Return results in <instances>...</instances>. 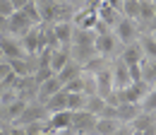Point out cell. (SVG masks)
Returning <instances> with one entry per match:
<instances>
[{
    "label": "cell",
    "mask_w": 156,
    "mask_h": 135,
    "mask_svg": "<svg viewBox=\"0 0 156 135\" xmlns=\"http://www.w3.org/2000/svg\"><path fill=\"white\" fill-rule=\"evenodd\" d=\"M96 121H98V116L89 114V111H75V116H72V130L77 135H94Z\"/></svg>",
    "instance_id": "obj_1"
},
{
    "label": "cell",
    "mask_w": 156,
    "mask_h": 135,
    "mask_svg": "<svg viewBox=\"0 0 156 135\" xmlns=\"http://www.w3.org/2000/svg\"><path fill=\"white\" fill-rule=\"evenodd\" d=\"M72 116L75 111H58V114H51L46 121V128L48 133H65V130H72Z\"/></svg>",
    "instance_id": "obj_2"
},
{
    "label": "cell",
    "mask_w": 156,
    "mask_h": 135,
    "mask_svg": "<svg viewBox=\"0 0 156 135\" xmlns=\"http://www.w3.org/2000/svg\"><path fill=\"white\" fill-rule=\"evenodd\" d=\"M31 29H34V24L27 19V15H24L22 10H20V12H15L12 17L7 19V34H10V36H15V39L27 36Z\"/></svg>",
    "instance_id": "obj_3"
},
{
    "label": "cell",
    "mask_w": 156,
    "mask_h": 135,
    "mask_svg": "<svg viewBox=\"0 0 156 135\" xmlns=\"http://www.w3.org/2000/svg\"><path fill=\"white\" fill-rule=\"evenodd\" d=\"M48 121V111H46V106L43 104H29L27 109H24V114L17 118V126H31V123H46Z\"/></svg>",
    "instance_id": "obj_4"
},
{
    "label": "cell",
    "mask_w": 156,
    "mask_h": 135,
    "mask_svg": "<svg viewBox=\"0 0 156 135\" xmlns=\"http://www.w3.org/2000/svg\"><path fill=\"white\" fill-rule=\"evenodd\" d=\"M115 36L120 43H125V46H130V43H135L137 36H139V29H137V24L132 19L127 17H120V22L115 24Z\"/></svg>",
    "instance_id": "obj_5"
},
{
    "label": "cell",
    "mask_w": 156,
    "mask_h": 135,
    "mask_svg": "<svg viewBox=\"0 0 156 135\" xmlns=\"http://www.w3.org/2000/svg\"><path fill=\"white\" fill-rule=\"evenodd\" d=\"M20 43H22V48H24V56H29V58H36L43 51V41H41V29L39 27H34L27 36H22L20 39Z\"/></svg>",
    "instance_id": "obj_6"
},
{
    "label": "cell",
    "mask_w": 156,
    "mask_h": 135,
    "mask_svg": "<svg viewBox=\"0 0 156 135\" xmlns=\"http://www.w3.org/2000/svg\"><path fill=\"white\" fill-rule=\"evenodd\" d=\"M118 36L113 34V32H108V34H96V41H94V48H96V56L101 58H108L113 56L118 51Z\"/></svg>",
    "instance_id": "obj_7"
},
{
    "label": "cell",
    "mask_w": 156,
    "mask_h": 135,
    "mask_svg": "<svg viewBox=\"0 0 156 135\" xmlns=\"http://www.w3.org/2000/svg\"><path fill=\"white\" fill-rule=\"evenodd\" d=\"M111 73H113V87H115V92H120V89H125V87H130V84H132L130 68H127V63H122L120 58L113 63Z\"/></svg>",
    "instance_id": "obj_8"
},
{
    "label": "cell",
    "mask_w": 156,
    "mask_h": 135,
    "mask_svg": "<svg viewBox=\"0 0 156 135\" xmlns=\"http://www.w3.org/2000/svg\"><path fill=\"white\" fill-rule=\"evenodd\" d=\"M0 48H2V53H5V60L24 58V48H22L20 39L10 36V34H2V36H0Z\"/></svg>",
    "instance_id": "obj_9"
},
{
    "label": "cell",
    "mask_w": 156,
    "mask_h": 135,
    "mask_svg": "<svg viewBox=\"0 0 156 135\" xmlns=\"http://www.w3.org/2000/svg\"><path fill=\"white\" fill-rule=\"evenodd\" d=\"M53 32H55V39H58L60 48H67L72 46V36H75V24L67 19V22H55L53 24Z\"/></svg>",
    "instance_id": "obj_10"
},
{
    "label": "cell",
    "mask_w": 156,
    "mask_h": 135,
    "mask_svg": "<svg viewBox=\"0 0 156 135\" xmlns=\"http://www.w3.org/2000/svg\"><path fill=\"white\" fill-rule=\"evenodd\" d=\"M96 94L103 96V99H108V96L115 92V87H113V73H111V68H103L101 73H96Z\"/></svg>",
    "instance_id": "obj_11"
},
{
    "label": "cell",
    "mask_w": 156,
    "mask_h": 135,
    "mask_svg": "<svg viewBox=\"0 0 156 135\" xmlns=\"http://www.w3.org/2000/svg\"><path fill=\"white\" fill-rule=\"evenodd\" d=\"M120 60H122V63H127V65H139V63L144 60V51H142V43H139V41H135V43L125 46V48L120 51Z\"/></svg>",
    "instance_id": "obj_12"
},
{
    "label": "cell",
    "mask_w": 156,
    "mask_h": 135,
    "mask_svg": "<svg viewBox=\"0 0 156 135\" xmlns=\"http://www.w3.org/2000/svg\"><path fill=\"white\" fill-rule=\"evenodd\" d=\"M60 89H62V82H60L58 77H51V80H46L43 84H39V94H36L39 104H46V101H48L53 94H58Z\"/></svg>",
    "instance_id": "obj_13"
},
{
    "label": "cell",
    "mask_w": 156,
    "mask_h": 135,
    "mask_svg": "<svg viewBox=\"0 0 156 135\" xmlns=\"http://www.w3.org/2000/svg\"><path fill=\"white\" fill-rule=\"evenodd\" d=\"M75 24H77V29H89V32H94L96 24H98V10L89 7V10L79 12L77 17H75Z\"/></svg>",
    "instance_id": "obj_14"
},
{
    "label": "cell",
    "mask_w": 156,
    "mask_h": 135,
    "mask_svg": "<svg viewBox=\"0 0 156 135\" xmlns=\"http://www.w3.org/2000/svg\"><path fill=\"white\" fill-rule=\"evenodd\" d=\"M139 114H142V104H120L118 106V121L122 126H130Z\"/></svg>",
    "instance_id": "obj_15"
},
{
    "label": "cell",
    "mask_w": 156,
    "mask_h": 135,
    "mask_svg": "<svg viewBox=\"0 0 156 135\" xmlns=\"http://www.w3.org/2000/svg\"><path fill=\"white\" fill-rule=\"evenodd\" d=\"M72 60V56H70V51L67 48H58V51H51V60H48V65H51V70L58 75L60 70L67 65Z\"/></svg>",
    "instance_id": "obj_16"
},
{
    "label": "cell",
    "mask_w": 156,
    "mask_h": 135,
    "mask_svg": "<svg viewBox=\"0 0 156 135\" xmlns=\"http://www.w3.org/2000/svg\"><path fill=\"white\" fill-rule=\"evenodd\" d=\"M46 111H48V116L51 114H58V111H67V92L65 89H60L58 94H53L46 104Z\"/></svg>",
    "instance_id": "obj_17"
},
{
    "label": "cell",
    "mask_w": 156,
    "mask_h": 135,
    "mask_svg": "<svg viewBox=\"0 0 156 135\" xmlns=\"http://www.w3.org/2000/svg\"><path fill=\"white\" fill-rule=\"evenodd\" d=\"M122 128V123L118 118H98L96 128H94V135H113Z\"/></svg>",
    "instance_id": "obj_18"
},
{
    "label": "cell",
    "mask_w": 156,
    "mask_h": 135,
    "mask_svg": "<svg viewBox=\"0 0 156 135\" xmlns=\"http://www.w3.org/2000/svg\"><path fill=\"white\" fill-rule=\"evenodd\" d=\"M79 75H84L82 65H79V63H75V60H70V63H67V65H65V68H62L55 77H58L60 82H62V87H65L67 82H72V80H75V77H79Z\"/></svg>",
    "instance_id": "obj_19"
},
{
    "label": "cell",
    "mask_w": 156,
    "mask_h": 135,
    "mask_svg": "<svg viewBox=\"0 0 156 135\" xmlns=\"http://www.w3.org/2000/svg\"><path fill=\"white\" fill-rule=\"evenodd\" d=\"M98 19H101L103 24H108V27H113V29H115V24L120 22V12H118V10H113L111 5L101 2V7H98Z\"/></svg>",
    "instance_id": "obj_20"
},
{
    "label": "cell",
    "mask_w": 156,
    "mask_h": 135,
    "mask_svg": "<svg viewBox=\"0 0 156 135\" xmlns=\"http://www.w3.org/2000/svg\"><path fill=\"white\" fill-rule=\"evenodd\" d=\"M142 82H147L151 89L156 87V60H151V58L142 60Z\"/></svg>",
    "instance_id": "obj_21"
},
{
    "label": "cell",
    "mask_w": 156,
    "mask_h": 135,
    "mask_svg": "<svg viewBox=\"0 0 156 135\" xmlns=\"http://www.w3.org/2000/svg\"><path fill=\"white\" fill-rule=\"evenodd\" d=\"M27 106H29V101H24V99L17 96L12 104H7V106H5V116H7L10 121H15V123H17V118L24 114V109H27Z\"/></svg>",
    "instance_id": "obj_22"
},
{
    "label": "cell",
    "mask_w": 156,
    "mask_h": 135,
    "mask_svg": "<svg viewBox=\"0 0 156 135\" xmlns=\"http://www.w3.org/2000/svg\"><path fill=\"white\" fill-rule=\"evenodd\" d=\"M103 109H106V99L103 96H87V106H84V111H89V114H94V116H101L103 114Z\"/></svg>",
    "instance_id": "obj_23"
},
{
    "label": "cell",
    "mask_w": 156,
    "mask_h": 135,
    "mask_svg": "<svg viewBox=\"0 0 156 135\" xmlns=\"http://www.w3.org/2000/svg\"><path fill=\"white\" fill-rule=\"evenodd\" d=\"M151 126H156V116L154 114H144V111L130 123L132 130H144V128H151Z\"/></svg>",
    "instance_id": "obj_24"
},
{
    "label": "cell",
    "mask_w": 156,
    "mask_h": 135,
    "mask_svg": "<svg viewBox=\"0 0 156 135\" xmlns=\"http://www.w3.org/2000/svg\"><path fill=\"white\" fill-rule=\"evenodd\" d=\"M139 43H142V51H144V56L156 60V39L151 34H144V36L139 39Z\"/></svg>",
    "instance_id": "obj_25"
},
{
    "label": "cell",
    "mask_w": 156,
    "mask_h": 135,
    "mask_svg": "<svg viewBox=\"0 0 156 135\" xmlns=\"http://www.w3.org/2000/svg\"><path fill=\"white\" fill-rule=\"evenodd\" d=\"M67 94H84V89H87V82H84V75L75 77L72 82H67L65 87H62Z\"/></svg>",
    "instance_id": "obj_26"
},
{
    "label": "cell",
    "mask_w": 156,
    "mask_h": 135,
    "mask_svg": "<svg viewBox=\"0 0 156 135\" xmlns=\"http://www.w3.org/2000/svg\"><path fill=\"white\" fill-rule=\"evenodd\" d=\"M122 15L127 19H139V0H125L122 2Z\"/></svg>",
    "instance_id": "obj_27"
},
{
    "label": "cell",
    "mask_w": 156,
    "mask_h": 135,
    "mask_svg": "<svg viewBox=\"0 0 156 135\" xmlns=\"http://www.w3.org/2000/svg\"><path fill=\"white\" fill-rule=\"evenodd\" d=\"M87 94H67V109L70 111H84Z\"/></svg>",
    "instance_id": "obj_28"
},
{
    "label": "cell",
    "mask_w": 156,
    "mask_h": 135,
    "mask_svg": "<svg viewBox=\"0 0 156 135\" xmlns=\"http://www.w3.org/2000/svg\"><path fill=\"white\" fill-rule=\"evenodd\" d=\"M22 12L27 15V19H29V22H31L34 27L43 24V22H41V12H39V5H36V2H29V5H27V7L22 10Z\"/></svg>",
    "instance_id": "obj_29"
},
{
    "label": "cell",
    "mask_w": 156,
    "mask_h": 135,
    "mask_svg": "<svg viewBox=\"0 0 156 135\" xmlns=\"http://www.w3.org/2000/svg\"><path fill=\"white\" fill-rule=\"evenodd\" d=\"M51 77H55V73L48 68V65H39V70L34 73V80H36V84H43L46 80H51Z\"/></svg>",
    "instance_id": "obj_30"
},
{
    "label": "cell",
    "mask_w": 156,
    "mask_h": 135,
    "mask_svg": "<svg viewBox=\"0 0 156 135\" xmlns=\"http://www.w3.org/2000/svg\"><path fill=\"white\" fill-rule=\"evenodd\" d=\"M142 111L144 114H156V89H151L149 96L142 101Z\"/></svg>",
    "instance_id": "obj_31"
},
{
    "label": "cell",
    "mask_w": 156,
    "mask_h": 135,
    "mask_svg": "<svg viewBox=\"0 0 156 135\" xmlns=\"http://www.w3.org/2000/svg\"><path fill=\"white\" fill-rule=\"evenodd\" d=\"M15 12H17V10L12 7V2H10V0H0V17H2V19H10Z\"/></svg>",
    "instance_id": "obj_32"
},
{
    "label": "cell",
    "mask_w": 156,
    "mask_h": 135,
    "mask_svg": "<svg viewBox=\"0 0 156 135\" xmlns=\"http://www.w3.org/2000/svg\"><path fill=\"white\" fill-rule=\"evenodd\" d=\"M10 75H12V65H10V60H2V63H0V84H2Z\"/></svg>",
    "instance_id": "obj_33"
},
{
    "label": "cell",
    "mask_w": 156,
    "mask_h": 135,
    "mask_svg": "<svg viewBox=\"0 0 156 135\" xmlns=\"http://www.w3.org/2000/svg\"><path fill=\"white\" fill-rule=\"evenodd\" d=\"M10 2H12V7H15L17 12H20V10H24V7H27V5L31 2V0H10Z\"/></svg>",
    "instance_id": "obj_34"
},
{
    "label": "cell",
    "mask_w": 156,
    "mask_h": 135,
    "mask_svg": "<svg viewBox=\"0 0 156 135\" xmlns=\"http://www.w3.org/2000/svg\"><path fill=\"white\" fill-rule=\"evenodd\" d=\"M103 2H106V5H111V7L118 10V12H122V2H125V0H103Z\"/></svg>",
    "instance_id": "obj_35"
},
{
    "label": "cell",
    "mask_w": 156,
    "mask_h": 135,
    "mask_svg": "<svg viewBox=\"0 0 156 135\" xmlns=\"http://www.w3.org/2000/svg\"><path fill=\"white\" fill-rule=\"evenodd\" d=\"M132 135H156V126H151V128H144V130H132Z\"/></svg>",
    "instance_id": "obj_36"
},
{
    "label": "cell",
    "mask_w": 156,
    "mask_h": 135,
    "mask_svg": "<svg viewBox=\"0 0 156 135\" xmlns=\"http://www.w3.org/2000/svg\"><path fill=\"white\" fill-rule=\"evenodd\" d=\"M2 60H5V53H2V48H0V63H2Z\"/></svg>",
    "instance_id": "obj_37"
},
{
    "label": "cell",
    "mask_w": 156,
    "mask_h": 135,
    "mask_svg": "<svg viewBox=\"0 0 156 135\" xmlns=\"http://www.w3.org/2000/svg\"><path fill=\"white\" fill-rule=\"evenodd\" d=\"M58 2H60V5H65V0H58Z\"/></svg>",
    "instance_id": "obj_38"
},
{
    "label": "cell",
    "mask_w": 156,
    "mask_h": 135,
    "mask_svg": "<svg viewBox=\"0 0 156 135\" xmlns=\"http://www.w3.org/2000/svg\"><path fill=\"white\" fill-rule=\"evenodd\" d=\"M154 12H156V0H154Z\"/></svg>",
    "instance_id": "obj_39"
},
{
    "label": "cell",
    "mask_w": 156,
    "mask_h": 135,
    "mask_svg": "<svg viewBox=\"0 0 156 135\" xmlns=\"http://www.w3.org/2000/svg\"><path fill=\"white\" fill-rule=\"evenodd\" d=\"M151 36H154V39H156V32H154V34H151Z\"/></svg>",
    "instance_id": "obj_40"
}]
</instances>
